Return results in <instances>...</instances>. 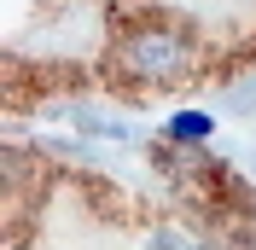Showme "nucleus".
I'll return each mask as SVG.
<instances>
[{"mask_svg": "<svg viewBox=\"0 0 256 250\" xmlns=\"http://www.w3.org/2000/svg\"><path fill=\"white\" fill-rule=\"evenodd\" d=\"M250 216L256 210H227L198 250H250ZM158 227L163 204L128 192L122 250H158ZM6 250H99V174L6 146Z\"/></svg>", "mask_w": 256, "mask_h": 250, "instance_id": "obj_1", "label": "nucleus"}]
</instances>
